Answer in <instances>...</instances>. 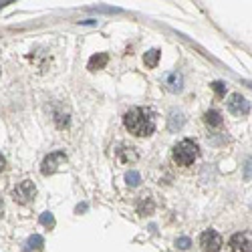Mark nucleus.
<instances>
[{
    "label": "nucleus",
    "mask_w": 252,
    "mask_h": 252,
    "mask_svg": "<svg viewBox=\"0 0 252 252\" xmlns=\"http://www.w3.org/2000/svg\"><path fill=\"white\" fill-rule=\"evenodd\" d=\"M123 125L135 137H148L156 131V113L150 107H133L123 115Z\"/></svg>",
    "instance_id": "nucleus-1"
},
{
    "label": "nucleus",
    "mask_w": 252,
    "mask_h": 252,
    "mask_svg": "<svg viewBox=\"0 0 252 252\" xmlns=\"http://www.w3.org/2000/svg\"><path fill=\"white\" fill-rule=\"evenodd\" d=\"M200 154V148H198V143L192 141V139H182L180 143H176V148L172 152V158L178 165H190L194 163V159L198 158Z\"/></svg>",
    "instance_id": "nucleus-2"
},
{
    "label": "nucleus",
    "mask_w": 252,
    "mask_h": 252,
    "mask_svg": "<svg viewBox=\"0 0 252 252\" xmlns=\"http://www.w3.org/2000/svg\"><path fill=\"white\" fill-rule=\"evenodd\" d=\"M36 194V186L31 182V180H25V182H20L14 190H12V198L14 202L18 204H29Z\"/></svg>",
    "instance_id": "nucleus-3"
},
{
    "label": "nucleus",
    "mask_w": 252,
    "mask_h": 252,
    "mask_svg": "<svg viewBox=\"0 0 252 252\" xmlns=\"http://www.w3.org/2000/svg\"><path fill=\"white\" fill-rule=\"evenodd\" d=\"M67 163V156L63 152H55V154H49L45 159H43V165H40V172L43 176H49V174H55L61 165Z\"/></svg>",
    "instance_id": "nucleus-4"
},
{
    "label": "nucleus",
    "mask_w": 252,
    "mask_h": 252,
    "mask_svg": "<svg viewBox=\"0 0 252 252\" xmlns=\"http://www.w3.org/2000/svg\"><path fill=\"white\" fill-rule=\"evenodd\" d=\"M200 246L204 252H218L222 248V236L216 230H204L200 236Z\"/></svg>",
    "instance_id": "nucleus-5"
},
{
    "label": "nucleus",
    "mask_w": 252,
    "mask_h": 252,
    "mask_svg": "<svg viewBox=\"0 0 252 252\" xmlns=\"http://www.w3.org/2000/svg\"><path fill=\"white\" fill-rule=\"evenodd\" d=\"M230 250L232 252H250L252 250V232L244 230V232H236L230 238Z\"/></svg>",
    "instance_id": "nucleus-6"
},
{
    "label": "nucleus",
    "mask_w": 252,
    "mask_h": 252,
    "mask_svg": "<svg viewBox=\"0 0 252 252\" xmlns=\"http://www.w3.org/2000/svg\"><path fill=\"white\" fill-rule=\"evenodd\" d=\"M228 111L232 115H248L250 113V101L244 95H240V93L230 95V99H228Z\"/></svg>",
    "instance_id": "nucleus-7"
},
{
    "label": "nucleus",
    "mask_w": 252,
    "mask_h": 252,
    "mask_svg": "<svg viewBox=\"0 0 252 252\" xmlns=\"http://www.w3.org/2000/svg\"><path fill=\"white\" fill-rule=\"evenodd\" d=\"M182 83H184V79H182L180 73H167V75L163 77L165 89L172 91V93H180V91H182Z\"/></svg>",
    "instance_id": "nucleus-8"
},
{
    "label": "nucleus",
    "mask_w": 252,
    "mask_h": 252,
    "mask_svg": "<svg viewBox=\"0 0 252 252\" xmlns=\"http://www.w3.org/2000/svg\"><path fill=\"white\" fill-rule=\"evenodd\" d=\"M137 152L133 150V148H123L121 150H117V159H119V163H123V165H127V163H133V161H137Z\"/></svg>",
    "instance_id": "nucleus-9"
},
{
    "label": "nucleus",
    "mask_w": 252,
    "mask_h": 252,
    "mask_svg": "<svg viewBox=\"0 0 252 252\" xmlns=\"http://www.w3.org/2000/svg\"><path fill=\"white\" fill-rule=\"evenodd\" d=\"M43 246H45L43 236L32 234V236L27 240V244H25V252H43Z\"/></svg>",
    "instance_id": "nucleus-10"
},
{
    "label": "nucleus",
    "mask_w": 252,
    "mask_h": 252,
    "mask_svg": "<svg viewBox=\"0 0 252 252\" xmlns=\"http://www.w3.org/2000/svg\"><path fill=\"white\" fill-rule=\"evenodd\" d=\"M107 61H109L107 53H97V55H93L89 59V69L91 71H99V69H103L105 65H107Z\"/></svg>",
    "instance_id": "nucleus-11"
},
{
    "label": "nucleus",
    "mask_w": 252,
    "mask_h": 252,
    "mask_svg": "<svg viewBox=\"0 0 252 252\" xmlns=\"http://www.w3.org/2000/svg\"><path fill=\"white\" fill-rule=\"evenodd\" d=\"M204 121H206V125H210V127H220V125L224 123L222 113H220V111H216V109H210V111H206Z\"/></svg>",
    "instance_id": "nucleus-12"
},
{
    "label": "nucleus",
    "mask_w": 252,
    "mask_h": 252,
    "mask_svg": "<svg viewBox=\"0 0 252 252\" xmlns=\"http://www.w3.org/2000/svg\"><path fill=\"white\" fill-rule=\"evenodd\" d=\"M159 55H161V51H158V49H152V51H148V53H145V57H143V63H145V67H150V69L158 67Z\"/></svg>",
    "instance_id": "nucleus-13"
},
{
    "label": "nucleus",
    "mask_w": 252,
    "mask_h": 252,
    "mask_svg": "<svg viewBox=\"0 0 252 252\" xmlns=\"http://www.w3.org/2000/svg\"><path fill=\"white\" fill-rule=\"evenodd\" d=\"M154 208H156V206H154V200L143 196V198L139 200V204H137V212L145 216V214H152V212H154Z\"/></svg>",
    "instance_id": "nucleus-14"
},
{
    "label": "nucleus",
    "mask_w": 252,
    "mask_h": 252,
    "mask_svg": "<svg viewBox=\"0 0 252 252\" xmlns=\"http://www.w3.org/2000/svg\"><path fill=\"white\" fill-rule=\"evenodd\" d=\"M125 180H127V184L129 186H139V182H141V176H139V172H127V176H125Z\"/></svg>",
    "instance_id": "nucleus-15"
},
{
    "label": "nucleus",
    "mask_w": 252,
    "mask_h": 252,
    "mask_svg": "<svg viewBox=\"0 0 252 252\" xmlns=\"http://www.w3.org/2000/svg\"><path fill=\"white\" fill-rule=\"evenodd\" d=\"M40 224L47 226V228H53L55 226V218L51 212H45V214H40Z\"/></svg>",
    "instance_id": "nucleus-16"
},
{
    "label": "nucleus",
    "mask_w": 252,
    "mask_h": 252,
    "mask_svg": "<svg viewBox=\"0 0 252 252\" xmlns=\"http://www.w3.org/2000/svg\"><path fill=\"white\" fill-rule=\"evenodd\" d=\"M212 89L216 91V95H218V97H222V95L226 93V85H224L222 81H214V83H212Z\"/></svg>",
    "instance_id": "nucleus-17"
},
{
    "label": "nucleus",
    "mask_w": 252,
    "mask_h": 252,
    "mask_svg": "<svg viewBox=\"0 0 252 252\" xmlns=\"http://www.w3.org/2000/svg\"><path fill=\"white\" fill-rule=\"evenodd\" d=\"M176 246H178V248H182V250H188V248L192 246V240H190V238H186V236H184V238H178Z\"/></svg>",
    "instance_id": "nucleus-18"
},
{
    "label": "nucleus",
    "mask_w": 252,
    "mask_h": 252,
    "mask_svg": "<svg viewBox=\"0 0 252 252\" xmlns=\"http://www.w3.org/2000/svg\"><path fill=\"white\" fill-rule=\"evenodd\" d=\"M244 178L246 180H252V159L246 161V170H244Z\"/></svg>",
    "instance_id": "nucleus-19"
},
{
    "label": "nucleus",
    "mask_w": 252,
    "mask_h": 252,
    "mask_svg": "<svg viewBox=\"0 0 252 252\" xmlns=\"http://www.w3.org/2000/svg\"><path fill=\"white\" fill-rule=\"evenodd\" d=\"M4 163H6V161H4V158H2V156H0V172H2V170H4Z\"/></svg>",
    "instance_id": "nucleus-20"
},
{
    "label": "nucleus",
    "mask_w": 252,
    "mask_h": 252,
    "mask_svg": "<svg viewBox=\"0 0 252 252\" xmlns=\"http://www.w3.org/2000/svg\"><path fill=\"white\" fill-rule=\"evenodd\" d=\"M6 4H10V2H0V8H2V6H6Z\"/></svg>",
    "instance_id": "nucleus-21"
},
{
    "label": "nucleus",
    "mask_w": 252,
    "mask_h": 252,
    "mask_svg": "<svg viewBox=\"0 0 252 252\" xmlns=\"http://www.w3.org/2000/svg\"><path fill=\"white\" fill-rule=\"evenodd\" d=\"M0 212H2V198H0Z\"/></svg>",
    "instance_id": "nucleus-22"
}]
</instances>
